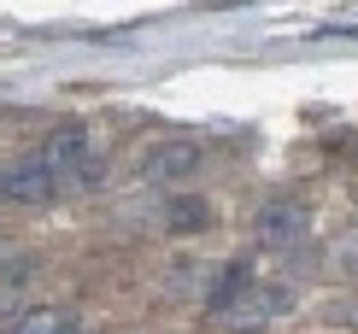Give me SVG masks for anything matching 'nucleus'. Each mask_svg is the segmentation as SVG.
Returning <instances> with one entry per match:
<instances>
[{
	"mask_svg": "<svg viewBox=\"0 0 358 334\" xmlns=\"http://www.w3.org/2000/svg\"><path fill=\"white\" fill-rule=\"evenodd\" d=\"M288 311H294V287L288 282H259L252 276V287L235 299L229 311H217V317H223L229 334H264L276 317H288Z\"/></svg>",
	"mask_w": 358,
	"mask_h": 334,
	"instance_id": "1",
	"label": "nucleus"
},
{
	"mask_svg": "<svg viewBox=\"0 0 358 334\" xmlns=\"http://www.w3.org/2000/svg\"><path fill=\"white\" fill-rule=\"evenodd\" d=\"M59 194V170L41 153H24L12 164H0V200L6 205H48Z\"/></svg>",
	"mask_w": 358,
	"mask_h": 334,
	"instance_id": "2",
	"label": "nucleus"
},
{
	"mask_svg": "<svg viewBox=\"0 0 358 334\" xmlns=\"http://www.w3.org/2000/svg\"><path fill=\"white\" fill-rule=\"evenodd\" d=\"M306 223H311V211L300 200H264L259 217H252V235H259L264 247H294V240L306 235Z\"/></svg>",
	"mask_w": 358,
	"mask_h": 334,
	"instance_id": "3",
	"label": "nucleus"
},
{
	"mask_svg": "<svg viewBox=\"0 0 358 334\" xmlns=\"http://www.w3.org/2000/svg\"><path fill=\"white\" fill-rule=\"evenodd\" d=\"M200 141H159L153 153L141 159V176L159 182V188H171V182H188L194 170H200Z\"/></svg>",
	"mask_w": 358,
	"mask_h": 334,
	"instance_id": "4",
	"label": "nucleus"
},
{
	"mask_svg": "<svg viewBox=\"0 0 358 334\" xmlns=\"http://www.w3.org/2000/svg\"><path fill=\"white\" fill-rule=\"evenodd\" d=\"M247 287H252V258H229V264L212 276V287H206V311H212V317L229 311L235 299L247 293Z\"/></svg>",
	"mask_w": 358,
	"mask_h": 334,
	"instance_id": "5",
	"label": "nucleus"
},
{
	"mask_svg": "<svg viewBox=\"0 0 358 334\" xmlns=\"http://www.w3.org/2000/svg\"><path fill=\"white\" fill-rule=\"evenodd\" d=\"M6 334H77V317L65 305H24L6 323Z\"/></svg>",
	"mask_w": 358,
	"mask_h": 334,
	"instance_id": "6",
	"label": "nucleus"
},
{
	"mask_svg": "<svg viewBox=\"0 0 358 334\" xmlns=\"http://www.w3.org/2000/svg\"><path fill=\"white\" fill-rule=\"evenodd\" d=\"M41 159H48L53 170H71L77 159H88V129H83V124H59V129H48Z\"/></svg>",
	"mask_w": 358,
	"mask_h": 334,
	"instance_id": "7",
	"label": "nucleus"
},
{
	"mask_svg": "<svg viewBox=\"0 0 358 334\" xmlns=\"http://www.w3.org/2000/svg\"><path fill=\"white\" fill-rule=\"evenodd\" d=\"M165 223H171V235H200L206 223H212V205H206L200 194H171Z\"/></svg>",
	"mask_w": 358,
	"mask_h": 334,
	"instance_id": "8",
	"label": "nucleus"
},
{
	"mask_svg": "<svg viewBox=\"0 0 358 334\" xmlns=\"http://www.w3.org/2000/svg\"><path fill=\"white\" fill-rule=\"evenodd\" d=\"M29 276H36V258H18V264H0V299H12V293H24Z\"/></svg>",
	"mask_w": 358,
	"mask_h": 334,
	"instance_id": "9",
	"label": "nucleus"
},
{
	"mask_svg": "<svg viewBox=\"0 0 358 334\" xmlns=\"http://www.w3.org/2000/svg\"><path fill=\"white\" fill-rule=\"evenodd\" d=\"M0 252H6V229H0Z\"/></svg>",
	"mask_w": 358,
	"mask_h": 334,
	"instance_id": "10",
	"label": "nucleus"
}]
</instances>
